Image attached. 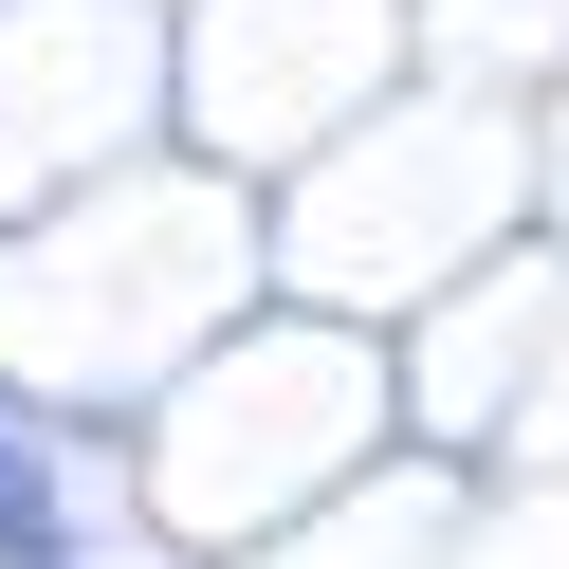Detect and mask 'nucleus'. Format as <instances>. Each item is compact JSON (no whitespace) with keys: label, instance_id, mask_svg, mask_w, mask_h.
Instances as JSON below:
<instances>
[{"label":"nucleus","instance_id":"1","mask_svg":"<svg viewBox=\"0 0 569 569\" xmlns=\"http://www.w3.org/2000/svg\"><path fill=\"white\" fill-rule=\"evenodd\" d=\"M0 569H56V496H38V459H19V422H0Z\"/></svg>","mask_w":569,"mask_h":569}]
</instances>
